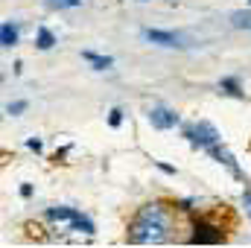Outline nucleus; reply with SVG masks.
Listing matches in <instances>:
<instances>
[{
	"mask_svg": "<svg viewBox=\"0 0 251 248\" xmlns=\"http://www.w3.org/2000/svg\"><path fill=\"white\" fill-rule=\"evenodd\" d=\"M176 231V213L170 204L164 201H149L143 204L131 225H128V243H137V246H158V243H167Z\"/></svg>",
	"mask_w": 251,
	"mask_h": 248,
	"instance_id": "1",
	"label": "nucleus"
},
{
	"mask_svg": "<svg viewBox=\"0 0 251 248\" xmlns=\"http://www.w3.org/2000/svg\"><path fill=\"white\" fill-rule=\"evenodd\" d=\"M47 219L56 225V231H73V234H85V237H94L97 234V228H94V222L88 219V216H82L79 210H73V207H50L47 210Z\"/></svg>",
	"mask_w": 251,
	"mask_h": 248,
	"instance_id": "2",
	"label": "nucleus"
},
{
	"mask_svg": "<svg viewBox=\"0 0 251 248\" xmlns=\"http://www.w3.org/2000/svg\"><path fill=\"white\" fill-rule=\"evenodd\" d=\"M190 243H199V246H204V243H225V231L216 225V222H210V219H193L190 222Z\"/></svg>",
	"mask_w": 251,
	"mask_h": 248,
	"instance_id": "3",
	"label": "nucleus"
},
{
	"mask_svg": "<svg viewBox=\"0 0 251 248\" xmlns=\"http://www.w3.org/2000/svg\"><path fill=\"white\" fill-rule=\"evenodd\" d=\"M184 134H187V140L193 143V146H201V149H210L213 143H219V131H216L210 123H204V120L187 125Z\"/></svg>",
	"mask_w": 251,
	"mask_h": 248,
	"instance_id": "4",
	"label": "nucleus"
},
{
	"mask_svg": "<svg viewBox=\"0 0 251 248\" xmlns=\"http://www.w3.org/2000/svg\"><path fill=\"white\" fill-rule=\"evenodd\" d=\"M140 35H143L146 41L158 44V47H170V50H173V47H178V50H181V47H187L181 35H176V32H167V29H143Z\"/></svg>",
	"mask_w": 251,
	"mask_h": 248,
	"instance_id": "5",
	"label": "nucleus"
},
{
	"mask_svg": "<svg viewBox=\"0 0 251 248\" xmlns=\"http://www.w3.org/2000/svg\"><path fill=\"white\" fill-rule=\"evenodd\" d=\"M149 123L155 125V128H176L178 125V114L176 111H170V108H164V105H155V108H149Z\"/></svg>",
	"mask_w": 251,
	"mask_h": 248,
	"instance_id": "6",
	"label": "nucleus"
},
{
	"mask_svg": "<svg viewBox=\"0 0 251 248\" xmlns=\"http://www.w3.org/2000/svg\"><path fill=\"white\" fill-rule=\"evenodd\" d=\"M207 152H210V158H213V161H219L222 167H228V170L234 173V178H243V170L237 167V161H234V155H231V152H228V149H225L222 143H213V146H210Z\"/></svg>",
	"mask_w": 251,
	"mask_h": 248,
	"instance_id": "7",
	"label": "nucleus"
},
{
	"mask_svg": "<svg viewBox=\"0 0 251 248\" xmlns=\"http://www.w3.org/2000/svg\"><path fill=\"white\" fill-rule=\"evenodd\" d=\"M18 44V26L12 24V21H6L3 26H0V47H15Z\"/></svg>",
	"mask_w": 251,
	"mask_h": 248,
	"instance_id": "8",
	"label": "nucleus"
},
{
	"mask_svg": "<svg viewBox=\"0 0 251 248\" xmlns=\"http://www.w3.org/2000/svg\"><path fill=\"white\" fill-rule=\"evenodd\" d=\"M219 91H222V94H228V97H237V99H243V97H246V94H243V88H240V82H237L234 76L219 79Z\"/></svg>",
	"mask_w": 251,
	"mask_h": 248,
	"instance_id": "9",
	"label": "nucleus"
},
{
	"mask_svg": "<svg viewBox=\"0 0 251 248\" xmlns=\"http://www.w3.org/2000/svg\"><path fill=\"white\" fill-rule=\"evenodd\" d=\"M82 59H85V62H91L97 70H108V67L114 64L111 56H100V53H91V50H85V53H82Z\"/></svg>",
	"mask_w": 251,
	"mask_h": 248,
	"instance_id": "10",
	"label": "nucleus"
},
{
	"mask_svg": "<svg viewBox=\"0 0 251 248\" xmlns=\"http://www.w3.org/2000/svg\"><path fill=\"white\" fill-rule=\"evenodd\" d=\"M53 44H56V35H53L47 26H41V29L35 32V47H38V50H53Z\"/></svg>",
	"mask_w": 251,
	"mask_h": 248,
	"instance_id": "11",
	"label": "nucleus"
},
{
	"mask_svg": "<svg viewBox=\"0 0 251 248\" xmlns=\"http://www.w3.org/2000/svg\"><path fill=\"white\" fill-rule=\"evenodd\" d=\"M231 24L237 29H251V12H234L231 15Z\"/></svg>",
	"mask_w": 251,
	"mask_h": 248,
	"instance_id": "12",
	"label": "nucleus"
},
{
	"mask_svg": "<svg viewBox=\"0 0 251 248\" xmlns=\"http://www.w3.org/2000/svg\"><path fill=\"white\" fill-rule=\"evenodd\" d=\"M26 111V102L24 99H18V102H9L6 105V114H12V117H18V114H24Z\"/></svg>",
	"mask_w": 251,
	"mask_h": 248,
	"instance_id": "13",
	"label": "nucleus"
},
{
	"mask_svg": "<svg viewBox=\"0 0 251 248\" xmlns=\"http://www.w3.org/2000/svg\"><path fill=\"white\" fill-rule=\"evenodd\" d=\"M53 9H73V6H82V0H47Z\"/></svg>",
	"mask_w": 251,
	"mask_h": 248,
	"instance_id": "14",
	"label": "nucleus"
},
{
	"mask_svg": "<svg viewBox=\"0 0 251 248\" xmlns=\"http://www.w3.org/2000/svg\"><path fill=\"white\" fill-rule=\"evenodd\" d=\"M120 123H123V111H120V108H111V114H108V125L117 128Z\"/></svg>",
	"mask_w": 251,
	"mask_h": 248,
	"instance_id": "15",
	"label": "nucleus"
},
{
	"mask_svg": "<svg viewBox=\"0 0 251 248\" xmlns=\"http://www.w3.org/2000/svg\"><path fill=\"white\" fill-rule=\"evenodd\" d=\"M155 167H158L161 173H167V175H176V167H170V164H164V161H158Z\"/></svg>",
	"mask_w": 251,
	"mask_h": 248,
	"instance_id": "16",
	"label": "nucleus"
},
{
	"mask_svg": "<svg viewBox=\"0 0 251 248\" xmlns=\"http://www.w3.org/2000/svg\"><path fill=\"white\" fill-rule=\"evenodd\" d=\"M26 146H29L32 152H41V140H38V137H29V140H26Z\"/></svg>",
	"mask_w": 251,
	"mask_h": 248,
	"instance_id": "17",
	"label": "nucleus"
},
{
	"mask_svg": "<svg viewBox=\"0 0 251 248\" xmlns=\"http://www.w3.org/2000/svg\"><path fill=\"white\" fill-rule=\"evenodd\" d=\"M243 204H246V213L251 216V190H246V193H243Z\"/></svg>",
	"mask_w": 251,
	"mask_h": 248,
	"instance_id": "18",
	"label": "nucleus"
},
{
	"mask_svg": "<svg viewBox=\"0 0 251 248\" xmlns=\"http://www.w3.org/2000/svg\"><path fill=\"white\" fill-rule=\"evenodd\" d=\"M21 196H24V198H29V196H32V187H29V184H21Z\"/></svg>",
	"mask_w": 251,
	"mask_h": 248,
	"instance_id": "19",
	"label": "nucleus"
},
{
	"mask_svg": "<svg viewBox=\"0 0 251 248\" xmlns=\"http://www.w3.org/2000/svg\"><path fill=\"white\" fill-rule=\"evenodd\" d=\"M140 3H143V0H140Z\"/></svg>",
	"mask_w": 251,
	"mask_h": 248,
	"instance_id": "20",
	"label": "nucleus"
},
{
	"mask_svg": "<svg viewBox=\"0 0 251 248\" xmlns=\"http://www.w3.org/2000/svg\"><path fill=\"white\" fill-rule=\"evenodd\" d=\"M249 3H251V0H249Z\"/></svg>",
	"mask_w": 251,
	"mask_h": 248,
	"instance_id": "21",
	"label": "nucleus"
}]
</instances>
